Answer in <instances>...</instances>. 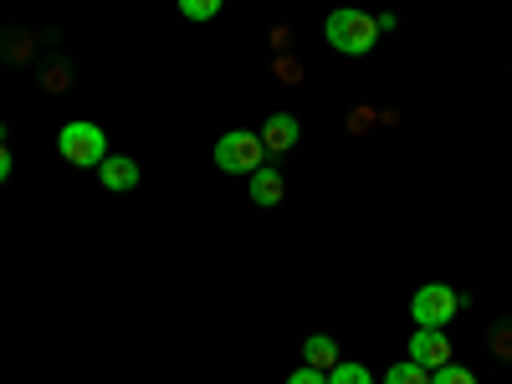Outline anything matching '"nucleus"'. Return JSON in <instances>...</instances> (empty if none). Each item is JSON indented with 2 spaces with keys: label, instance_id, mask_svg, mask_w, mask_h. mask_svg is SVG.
Instances as JSON below:
<instances>
[{
  "label": "nucleus",
  "instance_id": "9d476101",
  "mask_svg": "<svg viewBox=\"0 0 512 384\" xmlns=\"http://www.w3.org/2000/svg\"><path fill=\"white\" fill-rule=\"evenodd\" d=\"M328 384H374V374H369L364 364H349V359H338V364L328 369Z\"/></svg>",
  "mask_w": 512,
  "mask_h": 384
},
{
  "label": "nucleus",
  "instance_id": "ddd939ff",
  "mask_svg": "<svg viewBox=\"0 0 512 384\" xmlns=\"http://www.w3.org/2000/svg\"><path fill=\"white\" fill-rule=\"evenodd\" d=\"M221 6H226V0H180V11H185L190 21H210Z\"/></svg>",
  "mask_w": 512,
  "mask_h": 384
},
{
  "label": "nucleus",
  "instance_id": "423d86ee",
  "mask_svg": "<svg viewBox=\"0 0 512 384\" xmlns=\"http://www.w3.org/2000/svg\"><path fill=\"white\" fill-rule=\"evenodd\" d=\"M98 180H103V190L123 195V190H134V185H139V164L128 159V154H108V159L98 164Z\"/></svg>",
  "mask_w": 512,
  "mask_h": 384
},
{
  "label": "nucleus",
  "instance_id": "39448f33",
  "mask_svg": "<svg viewBox=\"0 0 512 384\" xmlns=\"http://www.w3.org/2000/svg\"><path fill=\"white\" fill-rule=\"evenodd\" d=\"M410 359L420 364V369H441V364H451V338H446V328H415L410 333Z\"/></svg>",
  "mask_w": 512,
  "mask_h": 384
},
{
  "label": "nucleus",
  "instance_id": "f257e3e1",
  "mask_svg": "<svg viewBox=\"0 0 512 384\" xmlns=\"http://www.w3.org/2000/svg\"><path fill=\"white\" fill-rule=\"evenodd\" d=\"M323 36H328L333 52L364 57L374 41H379V26H374V16H364V11H354V6H338V11L323 21Z\"/></svg>",
  "mask_w": 512,
  "mask_h": 384
},
{
  "label": "nucleus",
  "instance_id": "7ed1b4c3",
  "mask_svg": "<svg viewBox=\"0 0 512 384\" xmlns=\"http://www.w3.org/2000/svg\"><path fill=\"white\" fill-rule=\"evenodd\" d=\"M262 164H267L262 134H246V128H236V134H221V139H216V169H226V175H256Z\"/></svg>",
  "mask_w": 512,
  "mask_h": 384
},
{
  "label": "nucleus",
  "instance_id": "20e7f679",
  "mask_svg": "<svg viewBox=\"0 0 512 384\" xmlns=\"http://www.w3.org/2000/svg\"><path fill=\"white\" fill-rule=\"evenodd\" d=\"M456 313H461V297H456L446 282H425V287L410 297V318H415V328H446Z\"/></svg>",
  "mask_w": 512,
  "mask_h": 384
},
{
  "label": "nucleus",
  "instance_id": "f03ea898",
  "mask_svg": "<svg viewBox=\"0 0 512 384\" xmlns=\"http://www.w3.org/2000/svg\"><path fill=\"white\" fill-rule=\"evenodd\" d=\"M57 149H62V159L77 164V169H98V164L108 159V134H103L98 123L77 118V123H67L62 134H57Z\"/></svg>",
  "mask_w": 512,
  "mask_h": 384
},
{
  "label": "nucleus",
  "instance_id": "9b49d317",
  "mask_svg": "<svg viewBox=\"0 0 512 384\" xmlns=\"http://www.w3.org/2000/svg\"><path fill=\"white\" fill-rule=\"evenodd\" d=\"M384 384H431V369H420L415 359H405V364H395L390 374H384Z\"/></svg>",
  "mask_w": 512,
  "mask_h": 384
},
{
  "label": "nucleus",
  "instance_id": "1a4fd4ad",
  "mask_svg": "<svg viewBox=\"0 0 512 384\" xmlns=\"http://www.w3.org/2000/svg\"><path fill=\"white\" fill-rule=\"evenodd\" d=\"M303 359H308V369H323V374H328V369L338 364V344H333L328 333H313L308 344H303Z\"/></svg>",
  "mask_w": 512,
  "mask_h": 384
},
{
  "label": "nucleus",
  "instance_id": "f3484780",
  "mask_svg": "<svg viewBox=\"0 0 512 384\" xmlns=\"http://www.w3.org/2000/svg\"><path fill=\"white\" fill-rule=\"evenodd\" d=\"M369 123H374V108H354V118H349V128H354V134H364Z\"/></svg>",
  "mask_w": 512,
  "mask_h": 384
},
{
  "label": "nucleus",
  "instance_id": "a211bd4d",
  "mask_svg": "<svg viewBox=\"0 0 512 384\" xmlns=\"http://www.w3.org/2000/svg\"><path fill=\"white\" fill-rule=\"evenodd\" d=\"M6 180H11V149L0 144V185H6Z\"/></svg>",
  "mask_w": 512,
  "mask_h": 384
},
{
  "label": "nucleus",
  "instance_id": "f8f14e48",
  "mask_svg": "<svg viewBox=\"0 0 512 384\" xmlns=\"http://www.w3.org/2000/svg\"><path fill=\"white\" fill-rule=\"evenodd\" d=\"M431 384H477V374L461 369V364H441V369L431 374Z\"/></svg>",
  "mask_w": 512,
  "mask_h": 384
},
{
  "label": "nucleus",
  "instance_id": "4468645a",
  "mask_svg": "<svg viewBox=\"0 0 512 384\" xmlns=\"http://www.w3.org/2000/svg\"><path fill=\"white\" fill-rule=\"evenodd\" d=\"M287 384H328V374H323V369H308V364H303V369H292V374H287Z\"/></svg>",
  "mask_w": 512,
  "mask_h": 384
},
{
  "label": "nucleus",
  "instance_id": "dca6fc26",
  "mask_svg": "<svg viewBox=\"0 0 512 384\" xmlns=\"http://www.w3.org/2000/svg\"><path fill=\"white\" fill-rule=\"evenodd\" d=\"M277 77H282V82H303V67H297L292 57H282V62H277Z\"/></svg>",
  "mask_w": 512,
  "mask_h": 384
},
{
  "label": "nucleus",
  "instance_id": "6e6552de",
  "mask_svg": "<svg viewBox=\"0 0 512 384\" xmlns=\"http://www.w3.org/2000/svg\"><path fill=\"white\" fill-rule=\"evenodd\" d=\"M282 190H287V185H282V175H277L272 164H262V169L251 175V200H256V205H277Z\"/></svg>",
  "mask_w": 512,
  "mask_h": 384
},
{
  "label": "nucleus",
  "instance_id": "2eb2a0df",
  "mask_svg": "<svg viewBox=\"0 0 512 384\" xmlns=\"http://www.w3.org/2000/svg\"><path fill=\"white\" fill-rule=\"evenodd\" d=\"M492 349H497V359H512V328H497L492 333Z\"/></svg>",
  "mask_w": 512,
  "mask_h": 384
},
{
  "label": "nucleus",
  "instance_id": "0eeeda50",
  "mask_svg": "<svg viewBox=\"0 0 512 384\" xmlns=\"http://www.w3.org/2000/svg\"><path fill=\"white\" fill-rule=\"evenodd\" d=\"M297 134H303V128H297L292 113H272V118L262 123V144H267V154H292V149H297Z\"/></svg>",
  "mask_w": 512,
  "mask_h": 384
}]
</instances>
